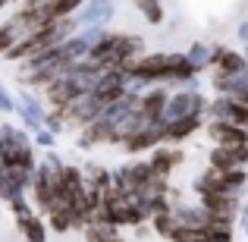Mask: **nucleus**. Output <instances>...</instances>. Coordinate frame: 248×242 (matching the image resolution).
<instances>
[{
    "instance_id": "obj_1",
    "label": "nucleus",
    "mask_w": 248,
    "mask_h": 242,
    "mask_svg": "<svg viewBox=\"0 0 248 242\" xmlns=\"http://www.w3.org/2000/svg\"><path fill=\"white\" fill-rule=\"evenodd\" d=\"M139 79H160V76H176V79H188L195 73V63L179 54H151L132 66Z\"/></svg>"
},
{
    "instance_id": "obj_2",
    "label": "nucleus",
    "mask_w": 248,
    "mask_h": 242,
    "mask_svg": "<svg viewBox=\"0 0 248 242\" xmlns=\"http://www.w3.org/2000/svg\"><path fill=\"white\" fill-rule=\"evenodd\" d=\"M211 135L220 142V148H248V132L230 123H211Z\"/></svg>"
},
{
    "instance_id": "obj_3",
    "label": "nucleus",
    "mask_w": 248,
    "mask_h": 242,
    "mask_svg": "<svg viewBox=\"0 0 248 242\" xmlns=\"http://www.w3.org/2000/svg\"><path fill=\"white\" fill-rule=\"evenodd\" d=\"M248 161V148H214L211 170H239V163Z\"/></svg>"
},
{
    "instance_id": "obj_4",
    "label": "nucleus",
    "mask_w": 248,
    "mask_h": 242,
    "mask_svg": "<svg viewBox=\"0 0 248 242\" xmlns=\"http://www.w3.org/2000/svg\"><path fill=\"white\" fill-rule=\"evenodd\" d=\"M164 139V129H148V126H139V132L135 135H129L126 139V151H145V148H151V145H157V142Z\"/></svg>"
},
{
    "instance_id": "obj_5",
    "label": "nucleus",
    "mask_w": 248,
    "mask_h": 242,
    "mask_svg": "<svg viewBox=\"0 0 248 242\" xmlns=\"http://www.w3.org/2000/svg\"><path fill=\"white\" fill-rule=\"evenodd\" d=\"M179 161H182L179 151H157V154L151 158V163H148V167H151V173L160 179V176H167L170 167H173V163H179Z\"/></svg>"
},
{
    "instance_id": "obj_6",
    "label": "nucleus",
    "mask_w": 248,
    "mask_h": 242,
    "mask_svg": "<svg viewBox=\"0 0 248 242\" xmlns=\"http://www.w3.org/2000/svg\"><path fill=\"white\" fill-rule=\"evenodd\" d=\"M164 107H167V95L164 91H151V95L141 101V113H145V120H151V123L164 113Z\"/></svg>"
},
{
    "instance_id": "obj_7",
    "label": "nucleus",
    "mask_w": 248,
    "mask_h": 242,
    "mask_svg": "<svg viewBox=\"0 0 248 242\" xmlns=\"http://www.w3.org/2000/svg\"><path fill=\"white\" fill-rule=\"evenodd\" d=\"M192 129H198V116H195V113H188V116H182L179 123L167 126V129H164V135H167V139H186V135L192 132Z\"/></svg>"
},
{
    "instance_id": "obj_8",
    "label": "nucleus",
    "mask_w": 248,
    "mask_h": 242,
    "mask_svg": "<svg viewBox=\"0 0 248 242\" xmlns=\"http://www.w3.org/2000/svg\"><path fill=\"white\" fill-rule=\"evenodd\" d=\"M217 66L223 69L226 76H236V73L245 69V60L239 54H232V50H220V54H217Z\"/></svg>"
},
{
    "instance_id": "obj_9",
    "label": "nucleus",
    "mask_w": 248,
    "mask_h": 242,
    "mask_svg": "<svg viewBox=\"0 0 248 242\" xmlns=\"http://www.w3.org/2000/svg\"><path fill=\"white\" fill-rule=\"evenodd\" d=\"M19 230L29 236V242H44V230H41V224H38L35 217H29V214H22V217H19Z\"/></svg>"
},
{
    "instance_id": "obj_10",
    "label": "nucleus",
    "mask_w": 248,
    "mask_h": 242,
    "mask_svg": "<svg viewBox=\"0 0 248 242\" xmlns=\"http://www.w3.org/2000/svg\"><path fill=\"white\" fill-rule=\"evenodd\" d=\"M16 35H19V32H16V22H6L3 29H0V54H3L10 44L16 48Z\"/></svg>"
},
{
    "instance_id": "obj_11",
    "label": "nucleus",
    "mask_w": 248,
    "mask_h": 242,
    "mask_svg": "<svg viewBox=\"0 0 248 242\" xmlns=\"http://www.w3.org/2000/svg\"><path fill=\"white\" fill-rule=\"evenodd\" d=\"M139 10L145 13V16H151L154 22H160V19H164V6H160V3H141Z\"/></svg>"
},
{
    "instance_id": "obj_12",
    "label": "nucleus",
    "mask_w": 248,
    "mask_h": 242,
    "mask_svg": "<svg viewBox=\"0 0 248 242\" xmlns=\"http://www.w3.org/2000/svg\"><path fill=\"white\" fill-rule=\"evenodd\" d=\"M113 242H120V239H113Z\"/></svg>"
}]
</instances>
